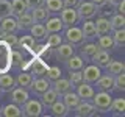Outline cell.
I'll list each match as a JSON object with an SVG mask.
<instances>
[{"label":"cell","instance_id":"44","mask_svg":"<svg viewBox=\"0 0 125 117\" xmlns=\"http://www.w3.org/2000/svg\"><path fill=\"white\" fill-rule=\"evenodd\" d=\"M6 16H13L11 14V3L10 0H0V19L6 17Z\"/></svg>","mask_w":125,"mask_h":117},{"label":"cell","instance_id":"6","mask_svg":"<svg viewBox=\"0 0 125 117\" xmlns=\"http://www.w3.org/2000/svg\"><path fill=\"white\" fill-rule=\"evenodd\" d=\"M60 19L62 22V25L66 27H72L80 20L78 19V14H77V10L75 8H69V6H62V10L60 11Z\"/></svg>","mask_w":125,"mask_h":117},{"label":"cell","instance_id":"17","mask_svg":"<svg viewBox=\"0 0 125 117\" xmlns=\"http://www.w3.org/2000/svg\"><path fill=\"white\" fill-rule=\"evenodd\" d=\"M16 88V78L10 75V72L0 75V91L2 92H11Z\"/></svg>","mask_w":125,"mask_h":117},{"label":"cell","instance_id":"9","mask_svg":"<svg viewBox=\"0 0 125 117\" xmlns=\"http://www.w3.org/2000/svg\"><path fill=\"white\" fill-rule=\"evenodd\" d=\"M81 75H83V81H86V83H89V84H94L100 78L102 70H100L99 66L91 64V66H86L84 70L81 69Z\"/></svg>","mask_w":125,"mask_h":117},{"label":"cell","instance_id":"11","mask_svg":"<svg viewBox=\"0 0 125 117\" xmlns=\"http://www.w3.org/2000/svg\"><path fill=\"white\" fill-rule=\"evenodd\" d=\"M28 98H30V92H28V89H25V88L16 86L13 91H11V101L16 103V105H19V106H22Z\"/></svg>","mask_w":125,"mask_h":117},{"label":"cell","instance_id":"18","mask_svg":"<svg viewBox=\"0 0 125 117\" xmlns=\"http://www.w3.org/2000/svg\"><path fill=\"white\" fill-rule=\"evenodd\" d=\"M62 103L67 106L69 111H73L77 106H78V103L81 101V98L77 95V92H73V91H69V92H66V94H62Z\"/></svg>","mask_w":125,"mask_h":117},{"label":"cell","instance_id":"55","mask_svg":"<svg viewBox=\"0 0 125 117\" xmlns=\"http://www.w3.org/2000/svg\"><path fill=\"white\" fill-rule=\"evenodd\" d=\"M0 92H2V91H0Z\"/></svg>","mask_w":125,"mask_h":117},{"label":"cell","instance_id":"31","mask_svg":"<svg viewBox=\"0 0 125 117\" xmlns=\"http://www.w3.org/2000/svg\"><path fill=\"white\" fill-rule=\"evenodd\" d=\"M10 3H11V14H13L14 17H17V16H21V14L28 11V8H27L23 0H11Z\"/></svg>","mask_w":125,"mask_h":117},{"label":"cell","instance_id":"54","mask_svg":"<svg viewBox=\"0 0 125 117\" xmlns=\"http://www.w3.org/2000/svg\"><path fill=\"white\" fill-rule=\"evenodd\" d=\"M0 108H2V106H0Z\"/></svg>","mask_w":125,"mask_h":117},{"label":"cell","instance_id":"2","mask_svg":"<svg viewBox=\"0 0 125 117\" xmlns=\"http://www.w3.org/2000/svg\"><path fill=\"white\" fill-rule=\"evenodd\" d=\"M11 50H13V47L6 41L0 39V75L10 72L13 69V66H11Z\"/></svg>","mask_w":125,"mask_h":117},{"label":"cell","instance_id":"5","mask_svg":"<svg viewBox=\"0 0 125 117\" xmlns=\"http://www.w3.org/2000/svg\"><path fill=\"white\" fill-rule=\"evenodd\" d=\"M64 38H66V41H67L69 44H72L73 47H77V45H80V44L84 42V36H83V33H81V28H78L75 25L66 27Z\"/></svg>","mask_w":125,"mask_h":117},{"label":"cell","instance_id":"15","mask_svg":"<svg viewBox=\"0 0 125 117\" xmlns=\"http://www.w3.org/2000/svg\"><path fill=\"white\" fill-rule=\"evenodd\" d=\"M91 61L94 62L95 66H99L100 69H106V66H108V62L111 61V58H109V52H106V50H102L99 49L95 53H94V56L91 58Z\"/></svg>","mask_w":125,"mask_h":117},{"label":"cell","instance_id":"1","mask_svg":"<svg viewBox=\"0 0 125 117\" xmlns=\"http://www.w3.org/2000/svg\"><path fill=\"white\" fill-rule=\"evenodd\" d=\"M77 14L80 20H89V19H94L99 13V6L94 5L91 0H80V3L77 5Z\"/></svg>","mask_w":125,"mask_h":117},{"label":"cell","instance_id":"35","mask_svg":"<svg viewBox=\"0 0 125 117\" xmlns=\"http://www.w3.org/2000/svg\"><path fill=\"white\" fill-rule=\"evenodd\" d=\"M113 31V42L116 47H124L125 45V30L124 28H117V30H111Z\"/></svg>","mask_w":125,"mask_h":117},{"label":"cell","instance_id":"29","mask_svg":"<svg viewBox=\"0 0 125 117\" xmlns=\"http://www.w3.org/2000/svg\"><path fill=\"white\" fill-rule=\"evenodd\" d=\"M31 81H33V77H31V73L27 72V70H22V72L16 77V86H21V88H25V89L30 88Z\"/></svg>","mask_w":125,"mask_h":117},{"label":"cell","instance_id":"40","mask_svg":"<svg viewBox=\"0 0 125 117\" xmlns=\"http://www.w3.org/2000/svg\"><path fill=\"white\" fill-rule=\"evenodd\" d=\"M44 6L50 13H60L62 10V0H45Z\"/></svg>","mask_w":125,"mask_h":117},{"label":"cell","instance_id":"26","mask_svg":"<svg viewBox=\"0 0 125 117\" xmlns=\"http://www.w3.org/2000/svg\"><path fill=\"white\" fill-rule=\"evenodd\" d=\"M39 97H41V103H42V106H44V109H45V108H49L52 103H55V101L60 98V95H58V94L55 92L52 88H49L45 92H42Z\"/></svg>","mask_w":125,"mask_h":117},{"label":"cell","instance_id":"4","mask_svg":"<svg viewBox=\"0 0 125 117\" xmlns=\"http://www.w3.org/2000/svg\"><path fill=\"white\" fill-rule=\"evenodd\" d=\"M21 109H22V116H28V117H39L44 112V106H42L41 100H34V98H28L21 106Z\"/></svg>","mask_w":125,"mask_h":117},{"label":"cell","instance_id":"28","mask_svg":"<svg viewBox=\"0 0 125 117\" xmlns=\"http://www.w3.org/2000/svg\"><path fill=\"white\" fill-rule=\"evenodd\" d=\"M84 62L86 61L80 56V55H75V53H73L72 56L66 61V66H67L69 70H81V69L84 67Z\"/></svg>","mask_w":125,"mask_h":117},{"label":"cell","instance_id":"33","mask_svg":"<svg viewBox=\"0 0 125 117\" xmlns=\"http://www.w3.org/2000/svg\"><path fill=\"white\" fill-rule=\"evenodd\" d=\"M16 20H17V25H19V30L22 28H30L31 25H33V17H31V14L27 11V13H23L21 16H17L16 17Z\"/></svg>","mask_w":125,"mask_h":117},{"label":"cell","instance_id":"14","mask_svg":"<svg viewBox=\"0 0 125 117\" xmlns=\"http://www.w3.org/2000/svg\"><path fill=\"white\" fill-rule=\"evenodd\" d=\"M75 88H77V95L80 97L81 100H91L92 97H94V94H95L92 84L86 83V81H81V83L77 84Z\"/></svg>","mask_w":125,"mask_h":117},{"label":"cell","instance_id":"50","mask_svg":"<svg viewBox=\"0 0 125 117\" xmlns=\"http://www.w3.org/2000/svg\"><path fill=\"white\" fill-rule=\"evenodd\" d=\"M116 6H117V13L119 14H125V0H120Z\"/></svg>","mask_w":125,"mask_h":117},{"label":"cell","instance_id":"37","mask_svg":"<svg viewBox=\"0 0 125 117\" xmlns=\"http://www.w3.org/2000/svg\"><path fill=\"white\" fill-rule=\"evenodd\" d=\"M124 109H125V100L124 98H113L109 111H114L117 116H124Z\"/></svg>","mask_w":125,"mask_h":117},{"label":"cell","instance_id":"23","mask_svg":"<svg viewBox=\"0 0 125 117\" xmlns=\"http://www.w3.org/2000/svg\"><path fill=\"white\" fill-rule=\"evenodd\" d=\"M49 109H50V112H52V116H55V117H66L69 114L67 106H66V105L62 103V100H60V98L55 101V103L50 105Z\"/></svg>","mask_w":125,"mask_h":117},{"label":"cell","instance_id":"25","mask_svg":"<svg viewBox=\"0 0 125 117\" xmlns=\"http://www.w3.org/2000/svg\"><path fill=\"white\" fill-rule=\"evenodd\" d=\"M31 17H33V22H41V23H44L47 19L50 17V11L47 10L45 6H38V8H34V10H31Z\"/></svg>","mask_w":125,"mask_h":117},{"label":"cell","instance_id":"52","mask_svg":"<svg viewBox=\"0 0 125 117\" xmlns=\"http://www.w3.org/2000/svg\"><path fill=\"white\" fill-rule=\"evenodd\" d=\"M106 2H109V3H113V5H117V3H119L120 0H106Z\"/></svg>","mask_w":125,"mask_h":117},{"label":"cell","instance_id":"39","mask_svg":"<svg viewBox=\"0 0 125 117\" xmlns=\"http://www.w3.org/2000/svg\"><path fill=\"white\" fill-rule=\"evenodd\" d=\"M11 66L16 69H22L23 66V56L17 50H11Z\"/></svg>","mask_w":125,"mask_h":117},{"label":"cell","instance_id":"12","mask_svg":"<svg viewBox=\"0 0 125 117\" xmlns=\"http://www.w3.org/2000/svg\"><path fill=\"white\" fill-rule=\"evenodd\" d=\"M50 88H52L53 91L61 97L62 94H66V92L72 91L73 86L70 84V81L67 80V78H61V77H60L58 80H55V81H52V83H50Z\"/></svg>","mask_w":125,"mask_h":117},{"label":"cell","instance_id":"36","mask_svg":"<svg viewBox=\"0 0 125 117\" xmlns=\"http://www.w3.org/2000/svg\"><path fill=\"white\" fill-rule=\"evenodd\" d=\"M109 25H111V30H117V28H124L125 25V17L124 14H111V19H109Z\"/></svg>","mask_w":125,"mask_h":117},{"label":"cell","instance_id":"27","mask_svg":"<svg viewBox=\"0 0 125 117\" xmlns=\"http://www.w3.org/2000/svg\"><path fill=\"white\" fill-rule=\"evenodd\" d=\"M30 31H31V36L38 41H44L47 38V30L44 27V23L41 22H33V25L30 27Z\"/></svg>","mask_w":125,"mask_h":117},{"label":"cell","instance_id":"19","mask_svg":"<svg viewBox=\"0 0 125 117\" xmlns=\"http://www.w3.org/2000/svg\"><path fill=\"white\" fill-rule=\"evenodd\" d=\"M95 31H97V36H102V34H109L111 33V25H109V19L105 17V16H100L95 22Z\"/></svg>","mask_w":125,"mask_h":117},{"label":"cell","instance_id":"13","mask_svg":"<svg viewBox=\"0 0 125 117\" xmlns=\"http://www.w3.org/2000/svg\"><path fill=\"white\" fill-rule=\"evenodd\" d=\"M0 30L3 33H17L19 31V25L17 20L13 16H6V17L0 19Z\"/></svg>","mask_w":125,"mask_h":117},{"label":"cell","instance_id":"47","mask_svg":"<svg viewBox=\"0 0 125 117\" xmlns=\"http://www.w3.org/2000/svg\"><path fill=\"white\" fill-rule=\"evenodd\" d=\"M17 39L19 38L16 36V33H3V41H6L13 49L17 47Z\"/></svg>","mask_w":125,"mask_h":117},{"label":"cell","instance_id":"46","mask_svg":"<svg viewBox=\"0 0 125 117\" xmlns=\"http://www.w3.org/2000/svg\"><path fill=\"white\" fill-rule=\"evenodd\" d=\"M114 6H116V5H113V3L105 2L102 6H99V13H102L105 17H106V16H111L113 13H114Z\"/></svg>","mask_w":125,"mask_h":117},{"label":"cell","instance_id":"24","mask_svg":"<svg viewBox=\"0 0 125 117\" xmlns=\"http://www.w3.org/2000/svg\"><path fill=\"white\" fill-rule=\"evenodd\" d=\"M45 30H47V34L49 33H61L62 28H64V25H62V22H61V19L60 17H49L45 20Z\"/></svg>","mask_w":125,"mask_h":117},{"label":"cell","instance_id":"48","mask_svg":"<svg viewBox=\"0 0 125 117\" xmlns=\"http://www.w3.org/2000/svg\"><path fill=\"white\" fill-rule=\"evenodd\" d=\"M23 2H25L28 11H31V10H34V8H38V6H44L45 0H23Z\"/></svg>","mask_w":125,"mask_h":117},{"label":"cell","instance_id":"38","mask_svg":"<svg viewBox=\"0 0 125 117\" xmlns=\"http://www.w3.org/2000/svg\"><path fill=\"white\" fill-rule=\"evenodd\" d=\"M45 78L52 83V81H55V80H58V78L61 77V69L58 67V66H49V69L45 70Z\"/></svg>","mask_w":125,"mask_h":117},{"label":"cell","instance_id":"34","mask_svg":"<svg viewBox=\"0 0 125 117\" xmlns=\"http://www.w3.org/2000/svg\"><path fill=\"white\" fill-rule=\"evenodd\" d=\"M106 69H108V73H109V75L116 77L117 73H122L124 70H125V66H124V62H120V61H113L111 59V61L108 62Z\"/></svg>","mask_w":125,"mask_h":117},{"label":"cell","instance_id":"43","mask_svg":"<svg viewBox=\"0 0 125 117\" xmlns=\"http://www.w3.org/2000/svg\"><path fill=\"white\" fill-rule=\"evenodd\" d=\"M69 78L67 80L70 81V84L75 88L77 84H80L81 81H83V75H81V70H69Z\"/></svg>","mask_w":125,"mask_h":117},{"label":"cell","instance_id":"16","mask_svg":"<svg viewBox=\"0 0 125 117\" xmlns=\"http://www.w3.org/2000/svg\"><path fill=\"white\" fill-rule=\"evenodd\" d=\"M99 91H106V92H111L114 89V77L106 73V75H100V78L95 81Z\"/></svg>","mask_w":125,"mask_h":117},{"label":"cell","instance_id":"3","mask_svg":"<svg viewBox=\"0 0 125 117\" xmlns=\"http://www.w3.org/2000/svg\"><path fill=\"white\" fill-rule=\"evenodd\" d=\"M92 105L95 106V109L99 112H108L109 108H111V101H113V97L109 95V92L106 91H99L94 94L92 97Z\"/></svg>","mask_w":125,"mask_h":117},{"label":"cell","instance_id":"51","mask_svg":"<svg viewBox=\"0 0 125 117\" xmlns=\"http://www.w3.org/2000/svg\"><path fill=\"white\" fill-rule=\"evenodd\" d=\"M91 2L94 3V5H97V6H102L105 2H106V0H91Z\"/></svg>","mask_w":125,"mask_h":117},{"label":"cell","instance_id":"49","mask_svg":"<svg viewBox=\"0 0 125 117\" xmlns=\"http://www.w3.org/2000/svg\"><path fill=\"white\" fill-rule=\"evenodd\" d=\"M78 3H80V0H62V6H69V8H77Z\"/></svg>","mask_w":125,"mask_h":117},{"label":"cell","instance_id":"41","mask_svg":"<svg viewBox=\"0 0 125 117\" xmlns=\"http://www.w3.org/2000/svg\"><path fill=\"white\" fill-rule=\"evenodd\" d=\"M52 55H53V49H52V47H49L47 44H41L39 50L36 52V56L41 58V59H49Z\"/></svg>","mask_w":125,"mask_h":117},{"label":"cell","instance_id":"45","mask_svg":"<svg viewBox=\"0 0 125 117\" xmlns=\"http://www.w3.org/2000/svg\"><path fill=\"white\" fill-rule=\"evenodd\" d=\"M114 89L117 91H124L125 89V73H117L114 77Z\"/></svg>","mask_w":125,"mask_h":117},{"label":"cell","instance_id":"20","mask_svg":"<svg viewBox=\"0 0 125 117\" xmlns=\"http://www.w3.org/2000/svg\"><path fill=\"white\" fill-rule=\"evenodd\" d=\"M99 50V47L97 44H94V42H83V44H80V56L83 58V59H89L91 61V58L94 56V53Z\"/></svg>","mask_w":125,"mask_h":117},{"label":"cell","instance_id":"42","mask_svg":"<svg viewBox=\"0 0 125 117\" xmlns=\"http://www.w3.org/2000/svg\"><path fill=\"white\" fill-rule=\"evenodd\" d=\"M47 45L55 49V47H58L62 42V36H60V33H49L47 34Z\"/></svg>","mask_w":125,"mask_h":117},{"label":"cell","instance_id":"30","mask_svg":"<svg viewBox=\"0 0 125 117\" xmlns=\"http://www.w3.org/2000/svg\"><path fill=\"white\" fill-rule=\"evenodd\" d=\"M97 47L102 50H106V52H109V50L114 49V42H113V38L109 36V34H102V36H99V39H97Z\"/></svg>","mask_w":125,"mask_h":117},{"label":"cell","instance_id":"8","mask_svg":"<svg viewBox=\"0 0 125 117\" xmlns=\"http://www.w3.org/2000/svg\"><path fill=\"white\" fill-rule=\"evenodd\" d=\"M73 111H75V116L78 117H92V116H95L97 109L92 105L91 100H81Z\"/></svg>","mask_w":125,"mask_h":117},{"label":"cell","instance_id":"53","mask_svg":"<svg viewBox=\"0 0 125 117\" xmlns=\"http://www.w3.org/2000/svg\"><path fill=\"white\" fill-rule=\"evenodd\" d=\"M0 39H3V31L0 30Z\"/></svg>","mask_w":125,"mask_h":117},{"label":"cell","instance_id":"32","mask_svg":"<svg viewBox=\"0 0 125 117\" xmlns=\"http://www.w3.org/2000/svg\"><path fill=\"white\" fill-rule=\"evenodd\" d=\"M34 44H36V39L31 36V34H25V36H21L17 39V47L25 49V50H31Z\"/></svg>","mask_w":125,"mask_h":117},{"label":"cell","instance_id":"7","mask_svg":"<svg viewBox=\"0 0 125 117\" xmlns=\"http://www.w3.org/2000/svg\"><path fill=\"white\" fill-rule=\"evenodd\" d=\"M53 52H55V56H56L58 61H67L69 58L75 53V49H73V45L69 44V42H61L58 47L53 49Z\"/></svg>","mask_w":125,"mask_h":117},{"label":"cell","instance_id":"10","mask_svg":"<svg viewBox=\"0 0 125 117\" xmlns=\"http://www.w3.org/2000/svg\"><path fill=\"white\" fill-rule=\"evenodd\" d=\"M49 88H50V81L47 80V78H44V77H34L28 89L34 94V95L39 97L42 92H45Z\"/></svg>","mask_w":125,"mask_h":117},{"label":"cell","instance_id":"21","mask_svg":"<svg viewBox=\"0 0 125 117\" xmlns=\"http://www.w3.org/2000/svg\"><path fill=\"white\" fill-rule=\"evenodd\" d=\"M81 33L84 36V41H92V39L97 38V31H95V25L94 22L89 19V20H83V25H81Z\"/></svg>","mask_w":125,"mask_h":117},{"label":"cell","instance_id":"22","mask_svg":"<svg viewBox=\"0 0 125 117\" xmlns=\"http://www.w3.org/2000/svg\"><path fill=\"white\" fill-rule=\"evenodd\" d=\"M0 116H3V117H21L22 109L19 105L10 103V105H5L3 108H0Z\"/></svg>","mask_w":125,"mask_h":117}]
</instances>
